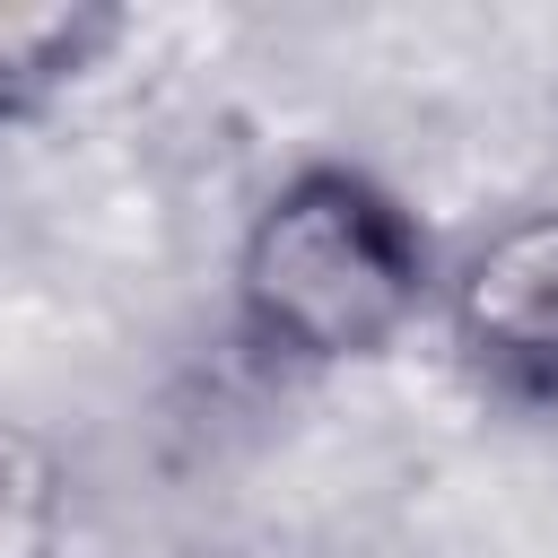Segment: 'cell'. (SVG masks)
<instances>
[{
	"instance_id": "1",
	"label": "cell",
	"mask_w": 558,
	"mask_h": 558,
	"mask_svg": "<svg viewBox=\"0 0 558 558\" xmlns=\"http://www.w3.org/2000/svg\"><path fill=\"white\" fill-rule=\"evenodd\" d=\"M445 288L436 227L401 183L357 157L288 166L235 235V340L262 366L331 375L384 357Z\"/></svg>"
},
{
	"instance_id": "3",
	"label": "cell",
	"mask_w": 558,
	"mask_h": 558,
	"mask_svg": "<svg viewBox=\"0 0 558 558\" xmlns=\"http://www.w3.org/2000/svg\"><path fill=\"white\" fill-rule=\"evenodd\" d=\"M131 35L122 0H0V131L44 122Z\"/></svg>"
},
{
	"instance_id": "2",
	"label": "cell",
	"mask_w": 558,
	"mask_h": 558,
	"mask_svg": "<svg viewBox=\"0 0 558 558\" xmlns=\"http://www.w3.org/2000/svg\"><path fill=\"white\" fill-rule=\"evenodd\" d=\"M436 314H445L453 366L497 410L558 418V201L514 209L462 262H445Z\"/></svg>"
}]
</instances>
